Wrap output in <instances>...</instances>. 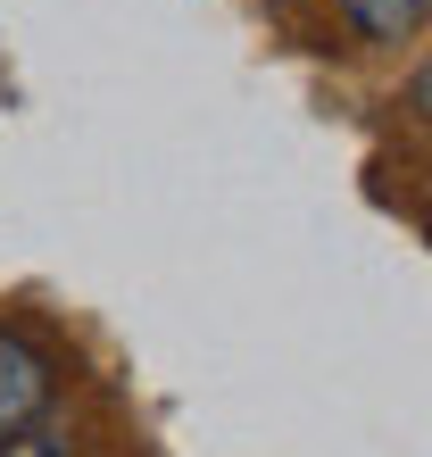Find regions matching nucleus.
I'll list each match as a JSON object with an SVG mask.
<instances>
[{
    "label": "nucleus",
    "instance_id": "f257e3e1",
    "mask_svg": "<svg viewBox=\"0 0 432 457\" xmlns=\"http://www.w3.org/2000/svg\"><path fill=\"white\" fill-rule=\"evenodd\" d=\"M50 391H59V366H50V349H42V341H25V333H0V449L42 424Z\"/></svg>",
    "mask_w": 432,
    "mask_h": 457
},
{
    "label": "nucleus",
    "instance_id": "f03ea898",
    "mask_svg": "<svg viewBox=\"0 0 432 457\" xmlns=\"http://www.w3.org/2000/svg\"><path fill=\"white\" fill-rule=\"evenodd\" d=\"M424 9H432V0H341V17L358 25L366 42H408L424 25Z\"/></svg>",
    "mask_w": 432,
    "mask_h": 457
}]
</instances>
